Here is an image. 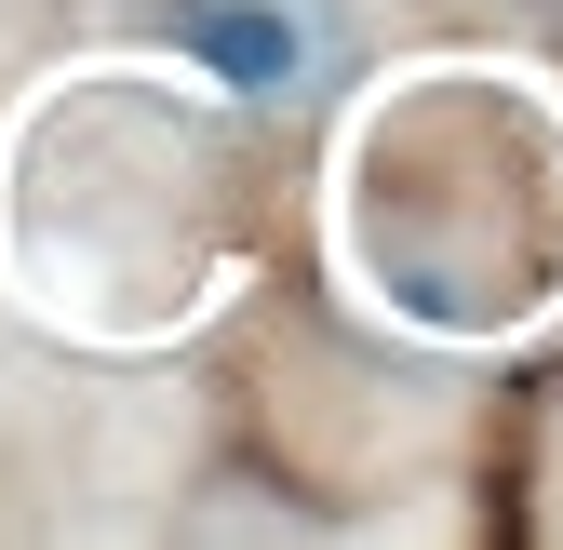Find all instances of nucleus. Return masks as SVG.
I'll list each match as a JSON object with an SVG mask.
<instances>
[{"mask_svg":"<svg viewBox=\"0 0 563 550\" xmlns=\"http://www.w3.org/2000/svg\"><path fill=\"white\" fill-rule=\"evenodd\" d=\"M175 14V54H201L229 95L255 108H296L349 67V14L335 0H162Z\"/></svg>","mask_w":563,"mask_h":550,"instance_id":"obj_1","label":"nucleus"}]
</instances>
